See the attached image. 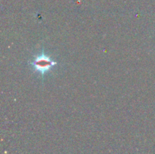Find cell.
<instances>
[{"label":"cell","instance_id":"6da1fadb","mask_svg":"<svg viewBox=\"0 0 155 154\" xmlns=\"http://www.w3.org/2000/svg\"><path fill=\"white\" fill-rule=\"evenodd\" d=\"M32 64L36 70L40 72L41 73H44L47 70H49L53 66L56 64V63L52 61L46 56L41 55L36 57L34 61L32 63Z\"/></svg>","mask_w":155,"mask_h":154}]
</instances>
